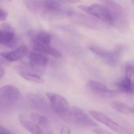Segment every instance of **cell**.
<instances>
[{"mask_svg":"<svg viewBox=\"0 0 134 134\" xmlns=\"http://www.w3.org/2000/svg\"><path fill=\"white\" fill-rule=\"evenodd\" d=\"M33 48L36 51L46 53L57 58L62 56V53L52 47L51 35L46 31L34 30L28 34Z\"/></svg>","mask_w":134,"mask_h":134,"instance_id":"obj_1","label":"cell"},{"mask_svg":"<svg viewBox=\"0 0 134 134\" xmlns=\"http://www.w3.org/2000/svg\"><path fill=\"white\" fill-rule=\"evenodd\" d=\"M52 109L63 121L71 123V108L68 101L62 96L53 92L46 94Z\"/></svg>","mask_w":134,"mask_h":134,"instance_id":"obj_2","label":"cell"},{"mask_svg":"<svg viewBox=\"0 0 134 134\" xmlns=\"http://www.w3.org/2000/svg\"><path fill=\"white\" fill-rule=\"evenodd\" d=\"M104 4L112 15L113 26L122 31L126 30L129 26V22L127 12L124 8L113 1H105Z\"/></svg>","mask_w":134,"mask_h":134,"instance_id":"obj_3","label":"cell"},{"mask_svg":"<svg viewBox=\"0 0 134 134\" xmlns=\"http://www.w3.org/2000/svg\"><path fill=\"white\" fill-rule=\"evenodd\" d=\"M78 8L87 14L100 19L107 24L113 25V19L109 10L105 6L92 4L90 6L81 5Z\"/></svg>","mask_w":134,"mask_h":134,"instance_id":"obj_4","label":"cell"},{"mask_svg":"<svg viewBox=\"0 0 134 134\" xmlns=\"http://www.w3.org/2000/svg\"><path fill=\"white\" fill-rule=\"evenodd\" d=\"M21 92L17 87L7 85L0 90V102L5 106H10L18 101Z\"/></svg>","mask_w":134,"mask_h":134,"instance_id":"obj_5","label":"cell"},{"mask_svg":"<svg viewBox=\"0 0 134 134\" xmlns=\"http://www.w3.org/2000/svg\"><path fill=\"white\" fill-rule=\"evenodd\" d=\"M71 123L87 127H97L98 126L86 112L77 106L71 107Z\"/></svg>","mask_w":134,"mask_h":134,"instance_id":"obj_6","label":"cell"},{"mask_svg":"<svg viewBox=\"0 0 134 134\" xmlns=\"http://www.w3.org/2000/svg\"><path fill=\"white\" fill-rule=\"evenodd\" d=\"M18 37L15 30L8 23L1 25L0 30V43L8 48L14 47L18 43Z\"/></svg>","mask_w":134,"mask_h":134,"instance_id":"obj_7","label":"cell"},{"mask_svg":"<svg viewBox=\"0 0 134 134\" xmlns=\"http://www.w3.org/2000/svg\"><path fill=\"white\" fill-rule=\"evenodd\" d=\"M120 91L127 94H134V67L130 65L126 66L125 74L123 80L116 84Z\"/></svg>","mask_w":134,"mask_h":134,"instance_id":"obj_8","label":"cell"},{"mask_svg":"<svg viewBox=\"0 0 134 134\" xmlns=\"http://www.w3.org/2000/svg\"><path fill=\"white\" fill-rule=\"evenodd\" d=\"M89 113L91 116L95 120L106 125L114 131L120 134L127 133V130L126 129L113 120L103 113L94 110H90Z\"/></svg>","mask_w":134,"mask_h":134,"instance_id":"obj_9","label":"cell"},{"mask_svg":"<svg viewBox=\"0 0 134 134\" xmlns=\"http://www.w3.org/2000/svg\"><path fill=\"white\" fill-rule=\"evenodd\" d=\"M87 87L91 92L102 98H110L116 94V91L110 90L102 83L95 81H89L87 83Z\"/></svg>","mask_w":134,"mask_h":134,"instance_id":"obj_10","label":"cell"},{"mask_svg":"<svg viewBox=\"0 0 134 134\" xmlns=\"http://www.w3.org/2000/svg\"><path fill=\"white\" fill-rule=\"evenodd\" d=\"M27 99L31 107L37 111L47 113L50 110V107L46 100L40 95L36 94H29Z\"/></svg>","mask_w":134,"mask_h":134,"instance_id":"obj_11","label":"cell"},{"mask_svg":"<svg viewBox=\"0 0 134 134\" xmlns=\"http://www.w3.org/2000/svg\"><path fill=\"white\" fill-rule=\"evenodd\" d=\"M60 2L53 1H41V7L40 12L44 13L56 15L61 14L64 11Z\"/></svg>","mask_w":134,"mask_h":134,"instance_id":"obj_12","label":"cell"},{"mask_svg":"<svg viewBox=\"0 0 134 134\" xmlns=\"http://www.w3.org/2000/svg\"><path fill=\"white\" fill-rule=\"evenodd\" d=\"M28 49L26 45H23L12 51L1 53V57L8 62H12L21 59L26 55Z\"/></svg>","mask_w":134,"mask_h":134,"instance_id":"obj_13","label":"cell"},{"mask_svg":"<svg viewBox=\"0 0 134 134\" xmlns=\"http://www.w3.org/2000/svg\"><path fill=\"white\" fill-rule=\"evenodd\" d=\"M19 120L22 126L31 134H43V130L39 125L29 120L25 116L20 114Z\"/></svg>","mask_w":134,"mask_h":134,"instance_id":"obj_14","label":"cell"},{"mask_svg":"<svg viewBox=\"0 0 134 134\" xmlns=\"http://www.w3.org/2000/svg\"><path fill=\"white\" fill-rule=\"evenodd\" d=\"M29 59L30 65L35 67L44 66L48 61V58L46 55L37 52H30Z\"/></svg>","mask_w":134,"mask_h":134,"instance_id":"obj_15","label":"cell"},{"mask_svg":"<svg viewBox=\"0 0 134 134\" xmlns=\"http://www.w3.org/2000/svg\"><path fill=\"white\" fill-rule=\"evenodd\" d=\"M19 74L27 80L38 84H42L44 81L40 75L32 70L21 69L19 71Z\"/></svg>","mask_w":134,"mask_h":134,"instance_id":"obj_16","label":"cell"},{"mask_svg":"<svg viewBox=\"0 0 134 134\" xmlns=\"http://www.w3.org/2000/svg\"><path fill=\"white\" fill-rule=\"evenodd\" d=\"M68 15L71 16L73 19H74L76 22L79 24L87 26L90 28H94V27L95 24L94 21L92 20L91 19L85 15L76 14L72 12H69Z\"/></svg>","mask_w":134,"mask_h":134,"instance_id":"obj_17","label":"cell"},{"mask_svg":"<svg viewBox=\"0 0 134 134\" xmlns=\"http://www.w3.org/2000/svg\"><path fill=\"white\" fill-rule=\"evenodd\" d=\"M112 108L118 112L125 114H131L133 112L132 109L124 103L118 101H114L111 103Z\"/></svg>","mask_w":134,"mask_h":134,"instance_id":"obj_18","label":"cell"},{"mask_svg":"<svg viewBox=\"0 0 134 134\" xmlns=\"http://www.w3.org/2000/svg\"><path fill=\"white\" fill-rule=\"evenodd\" d=\"M30 118L31 121L40 127H46L49 124L48 119L44 115L36 113H32L30 115Z\"/></svg>","mask_w":134,"mask_h":134,"instance_id":"obj_19","label":"cell"},{"mask_svg":"<svg viewBox=\"0 0 134 134\" xmlns=\"http://www.w3.org/2000/svg\"><path fill=\"white\" fill-rule=\"evenodd\" d=\"M93 131L96 134H112L107 130L100 128L96 127L93 129Z\"/></svg>","mask_w":134,"mask_h":134,"instance_id":"obj_20","label":"cell"},{"mask_svg":"<svg viewBox=\"0 0 134 134\" xmlns=\"http://www.w3.org/2000/svg\"><path fill=\"white\" fill-rule=\"evenodd\" d=\"M0 20L1 21H4L7 19L8 17V14L6 11L1 8L0 9Z\"/></svg>","mask_w":134,"mask_h":134,"instance_id":"obj_21","label":"cell"},{"mask_svg":"<svg viewBox=\"0 0 134 134\" xmlns=\"http://www.w3.org/2000/svg\"><path fill=\"white\" fill-rule=\"evenodd\" d=\"M70 129L69 127L64 126L62 127L60 134H70Z\"/></svg>","mask_w":134,"mask_h":134,"instance_id":"obj_22","label":"cell"},{"mask_svg":"<svg viewBox=\"0 0 134 134\" xmlns=\"http://www.w3.org/2000/svg\"><path fill=\"white\" fill-rule=\"evenodd\" d=\"M0 134H12L11 132L3 126L0 127Z\"/></svg>","mask_w":134,"mask_h":134,"instance_id":"obj_23","label":"cell"},{"mask_svg":"<svg viewBox=\"0 0 134 134\" xmlns=\"http://www.w3.org/2000/svg\"><path fill=\"white\" fill-rule=\"evenodd\" d=\"M5 71L4 68L2 67V66H1V79H2L5 75Z\"/></svg>","mask_w":134,"mask_h":134,"instance_id":"obj_24","label":"cell"},{"mask_svg":"<svg viewBox=\"0 0 134 134\" xmlns=\"http://www.w3.org/2000/svg\"><path fill=\"white\" fill-rule=\"evenodd\" d=\"M48 134H53V133L52 132H49Z\"/></svg>","mask_w":134,"mask_h":134,"instance_id":"obj_25","label":"cell"},{"mask_svg":"<svg viewBox=\"0 0 134 134\" xmlns=\"http://www.w3.org/2000/svg\"></svg>","mask_w":134,"mask_h":134,"instance_id":"obj_26","label":"cell"},{"mask_svg":"<svg viewBox=\"0 0 134 134\" xmlns=\"http://www.w3.org/2000/svg\"></svg>","mask_w":134,"mask_h":134,"instance_id":"obj_27","label":"cell"}]
</instances>
